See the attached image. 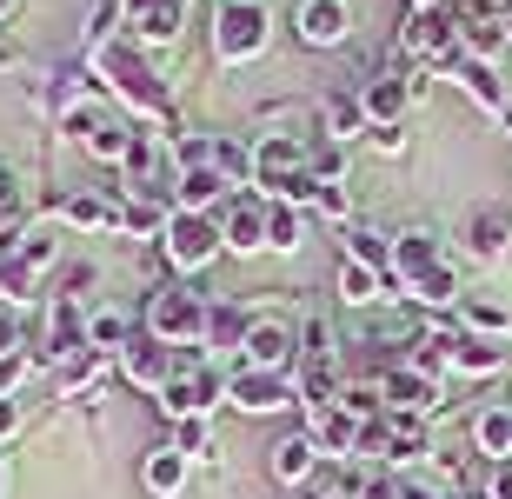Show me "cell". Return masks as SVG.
I'll return each instance as SVG.
<instances>
[{"instance_id": "cell-1", "label": "cell", "mask_w": 512, "mask_h": 499, "mask_svg": "<svg viewBox=\"0 0 512 499\" xmlns=\"http://www.w3.org/2000/svg\"><path fill=\"white\" fill-rule=\"evenodd\" d=\"M147 327H153V340H160V346H173V353H187V346H200V340H207L213 313L200 307V293H187V287H167V293H153Z\"/></svg>"}, {"instance_id": "cell-2", "label": "cell", "mask_w": 512, "mask_h": 499, "mask_svg": "<svg viewBox=\"0 0 512 499\" xmlns=\"http://www.w3.org/2000/svg\"><path fill=\"white\" fill-rule=\"evenodd\" d=\"M47 260H54V240H47V233H14V227H7V233H0V293L20 300Z\"/></svg>"}, {"instance_id": "cell-3", "label": "cell", "mask_w": 512, "mask_h": 499, "mask_svg": "<svg viewBox=\"0 0 512 499\" xmlns=\"http://www.w3.org/2000/svg\"><path fill=\"white\" fill-rule=\"evenodd\" d=\"M100 74L114 80L120 94L140 107V114H167V87L153 80V67H147L140 54H127V47H107V54H100Z\"/></svg>"}, {"instance_id": "cell-4", "label": "cell", "mask_w": 512, "mask_h": 499, "mask_svg": "<svg viewBox=\"0 0 512 499\" xmlns=\"http://www.w3.org/2000/svg\"><path fill=\"white\" fill-rule=\"evenodd\" d=\"M220 247H227V240H220V220H207V213H173V220H167V260L180 273L207 267Z\"/></svg>"}, {"instance_id": "cell-5", "label": "cell", "mask_w": 512, "mask_h": 499, "mask_svg": "<svg viewBox=\"0 0 512 499\" xmlns=\"http://www.w3.org/2000/svg\"><path fill=\"white\" fill-rule=\"evenodd\" d=\"M260 47H266V7L260 0H227V7H220V54L253 60Z\"/></svg>"}, {"instance_id": "cell-6", "label": "cell", "mask_w": 512, "mask_h": 499, "mask_svg": "<svg viewBox=\"0 0 512 499\" xmlns=\"http://www.w3.org/2000/svg\"><path fill=\"white\" fill-rule=\"evenodd\" d=\"M227 393H233V406H247V413H280V406L300 400V386L286 380V373H260V366H240L227 380Z\"/></svg>"}, {"instance_id": "cell-7", "label": "cell", "mask_w": 512, "mask_h": 499, "mask_svg": "<svg viewBox=\"0 0 512 499\" xmlns=\"http://www.w3.org/2000/svg\"><path fill=\"white\" fill-rule=\"evenodd\" d=\"M240 346H247V366H260V373H286V366H293V333H286L280 320H253V327L240 333Z\"/></svg>"}, {"instance_id": "cell-8", "label": "cell", "mask_w": 512, "mask_h": 499, "mask_svg": "<svg viewBox=\"0 0 512 499\" xmlns=\"http://www.w3.org/2000/svg\"><path fill=\"white\" fill-rule=\"evenodd\" d=\"M127 27L147 47H167L173 34H180V0H127Z\"/></svg>"}, {"instance_id": "cell-9", "label": "cell", "mask_w": 512, "mask_h": 499, "mask_svg": "<svg viewBox=\"0 0 512 499\" xmlns=\"http://www.w3.org/2000/svg\"><path fill=\"white\" fill-rule=\"evenodd\" d=\"M220 240H227L233 253L266 247V207H260V200H233V207H227V220H220Z\"/></svg>"}, {"instance_id": "cell-10", "label": "cell", "mask_w": 512, "mask_h": 499, "mask_svg": "<svg viewBox=\"0 0 512 499\" xmlns=\"http://www.w3.org/2000/svg\"><path fill=\"white\" fill-rule=\"evenodd\" d=\"M346 0H306V14H300V40L306 47H333V40H346Z\"/></svg>"}, {"instance_id": "cell-11", "label": "cell", "mask_w": 512, "mask_h": 499, "mask_svg": "<svg viewBox=\"0 0 512 499\" xmlns=\"http://www.w3.org/2000/svg\"><path fill=\"white\" fill-rule=\"evenodd\" d=\"M386 400H393V413H426V406H439V386L426 373H413V366H393L386 373Z\"/></svg>"}, {"instance_id": "cell-12", "label": "cell", "mask_w": 512, "mask_h": 499, "mask_svg": "<svg viewBox=\"0 0 512 499\" xmlns=\"http://www.w3.org/2000/svg\"><path fill=\"white\" fill-rule=\"evenodd\" d=\"M173 373H180V353H173V346H160V340L127 346V380H140V386H167Z\"/></svg>"}, {"instance_id": "cell-13", "label": "cell", "mask_w": 512, "mask_h": 499, "mask_svg": "<svg viewBox=\"0 0 512 499\" xmlns=\"http://www.w3.org/2000/svg\"><path fill=\"white\" fill-rule=\"evenodd\" d=\"M406 94H413V87H399V74H373V80H366V94H360V107H366L373 127H393L399 107H406Z\"/></svg>"}, {"instance_id": "cell-14", "label": "cell", "mask_w": 512, "mask_h": 499, "mask_svg": "<svg viewBox=\"0 0 512 499\" xmlns=\"http://www.w3.org/2000/svg\"><path fill=\"white\" fill-rule=\"evenodd\" d=\"M453 74L466 80V94H473L479 107H493V114H506V87H499V80H493V67H486V60H473V54H466V47H459Z\"/></svg>"}, {"instance_id": "cell-15", "label": "cell", "mask_w": 512, "mask_h": 499, "mask_svg": "<svg viewBox=\"0 0 512 499\" xmlns=\"http://www.w3.org/2000/svg\"><path fill=\"white\" fill-rule=\"evenodd\" d=\"M360 433H366V426L353 420L346 406H333V413L313 420V446H326V453H360Z\"/></svg>"}, {"instance_id": "cell-16", "label": "cell", "mask_w": 512, "mask_h": 499, "mask_svg": "<svg viewBox=\"0 0 512 499\" xmlns=\"http://www.w3.org/2000/svg\"><path fill=\"white\" fill-rule=\"evenodd\" d=\"M313 460H320L313 433H293V440L273 446V480H306V473H313Z\"/></svg>"}, {"instance_id": "cell-17", "label": "cell", "mask_w": 512, "mask_h": 499, "mask_svg": "<svg viewBox=\"0 0 512 499\" xmlns=\"http://www.w3.org/2000/svg\"><path fill=\"white\" fill-rule=\"evenodd\" d=\"M386 453H393V460H419V453H426L419 413H386Z\"/></svg>"}, {"instance_id": "cell-18", "label": "cell", "mask_w": 512, "mask_h": 499, "mask_svg": "<svg viewBox=\"0 0 512 499\" xmlns=\"http://www.w3.org/2000/svg\"><path fill=\"white\" fill-rule=\"evenodd\" d=\"M380 287H386V273L360 267V260H346V267H340V300H346V307H373Z\"/></svg>"}, {"instance_id": "cell-19", "label": "cell", "mask_w": 512, "mask_h": 499, "mask_svg": "<svg viewBox=\"0 0 512 499\" xmlns=\"http://www.w3.org/2000/svg\"><path fill=\"white\" fill-rule=\"evenodd\" d=\"M326 134L353 140V134H373V120H366V107L353 94H340V100H326Z\"/></svg>"}, {"instance_id": "cell-20", "label": "cell", "mask_w": 512, "mask_h": 499, "mask_svg": "<svg viewBox=\"0 0 512 499\" xmlns=\"http://www.w3.org/2000/svg\"><path fill=\"white\" fill-rule=\"evenodd\" d=\"M180 480H187V453H180V446H160L147 460V486L167 499V493H180Z\"/></svg>"}, {"instance_id": "cell-21", "label": "cell", "mask_w": 512, "mask_h": 499, "mask_svg": "<svg viewBox=\"0 0 512 499\" xmlns=\"http://www.w3.org/2000/svg\"><path fill=\"white\" fill-rule=\"evenodd\" d=\"M220 187H227V180H220V167H193L187 180H180V213L213 207V200H220Z\"/></svg>"}, {"instance_id": "cell-22", "label": "cell", "mask_w": 512, "mask_h": 499, "mask_svg": "<svg viewBox=\"0 0 512 499\" xmlns=\"http://www.w3.org/2000/svg\"><path fill=\"white\" fill-rule=\"evenodd\" d=\"M266 247H280V253L300 247V213L286 207V200H273V207H266Z\"/></svg>"}, {"instance_id": "cell-23", "label": "cell", "mask_w": 512, "mask_h": 499, "mask_svg": "<svg viewBox=\"0 0 512 499\" xmlns=\"http://www.w3.org/2000/svg\"><path fill=\"white\" fill-rule=\"evenodd\" d=\"M346 247H353V260H360V267H373V273H393V247H386L380 233L353 227V233H346Z\"/></svg>"}, {"instance_id": "cell-24", "label": "cell", "mask_w": 512, "mask_h": 499, "mask_svg": "<svg viewBox=\"0 0 512 499\" xmlns=\"http://www.w3.org/2000/svg\"><path fill=\"white\" fill-rule=\"evenodd\" d=\"M499 360H506V353H499L493 340H459L453 346V366H459V373H499Z\"/></svg>"}, {"instance_id": "cell-25", "label": "cell", "mask_w": 512, "mask_h": 499, "mask_svg": "<svg viewBox=\"0 0 512 499\" xmlns=\"http://www.w3.org/2000/svg\"><path fill=\"white\" fill-rule=\"evenodd\" d=\"M479 446H486V453H499V460H512V413H506V406L479 413Z\"/></svg>"}, {"instance_id": "cell-26", "label": "cell", "mask_w": 512, "mask_h": 499, "mask_svg": "<svg viewBox=\"0 0 512 499\" xmlns=\"http://www.w3.org/2000/svg\"><path fill=\"white\" fill-rule=\"evenodd\" d=\"M213 167H220V180H227V187L253 180V154L240 147V140H220V147H213Z\"/></svg>"}, {"instance_id": "cell-27", "label": "cell", "mask_w": 512, "mask_h": 499, "mask_svg": "<svg viewBox=\"0 0 512 499\" xmlns=\"http://www.w3.org/2000/svg\"><path fill=\"white\" fill-rule=\"evenodd\" d=\"M167 220H173V213L153 207V200H133V207L120 213V227H127V233H167Z\"/></svg>"}, {"instance_id": "cell-28", "label": "cell", "mask_w": 512, "mask_h": 499, "mask_svg": "<svg viewBox=\"0 0 512 499\" xmlns=\"http://www.w3.org/2000/svg\"><path fill=\"white\" fill-rule=\"evenodd\" d=\"M127 340V320H120V313H94V320H87V346H94V353H107V346H120Z\"/></svg>"}, {"instance_id": "cell-29", "label": "cell", "mask_w": 512, "mask_h": 499, "mask_svg": "<svg viewBox=\"0 0 512 499\" xmlns=\"http://www.w3.org/2000/svg\"><path fill=\"white\" fill-rule=\"evenodd\" d=\"M67 220H74V227H120V213L100 207V200H87V193H80V200H67Z\"/></svg>"}, {"instance_id": "cell-30", "label": "cell", "mask_w": 512, "mask_h": 499, "mask_svg": "<svg viewBox=\"0 0 512 499\" xmlns=\"http://www.w3.org/2000/svg\"><path fill=\"white\" fill-rule=\"evenodd\" d=\"M499 247H506V220H499V213H479V220H473V253L493 260Z\"/></svg>"}, {"instance_id": "cell-31", "label": "cell", "mask_w": 512, "mask_h": 499, "mask_svg": "<svg viewBox=\"0 0 512 499\" xmlns=\"http://www.w3.org/2000/svg\"><path fill=\"white\" fill-rule=\"evenodd\" d=\"M453 293H459L453 267H439V273H426V280H419V293H413V300H426V307H446V300H453Z\"/></svg>"}, {"instance_id": "cell-32", "label": "cell", "mask_w": 512, "mask_h": 499, "mask_svg": "<svg viewBox=\"0 0 512 499\" xmlns=\"http://www.w3.org/2000/svg\"><path fill=\"white\" fill-rule=\"evenodd\" d=\"M14 220H20V180H14V167L0 160V233L14 227Z\"/></svg>"}, {"instance_id": "cell-33", "label": "cell", "mask_w": 512, "mask_h": 499, "mask_svg": "<svg viewBox=\"0 0 512 499\" xmlns=\"http://www.w3.org/2000/svg\"><path fill=\"white\" fill-rule=\"evenodd\" d=\"M20 380H27V353H0V400H7Z\"/></svg>"}, {"instance_id": "cell-34", "label": "cell", "mask_w": 512, "mask_h": 499, "mask_svg": "<svg viewBox=\"0 0 512 499\" xmlns=\"http://www.w3.org/2000/svg\"><path fill=\"white\" fill-rule=\"evenodd\" d=\"M173 446H180V453H207V426H200V420H180V440H173Z\"/></svg>"}, {"instance_id": "cell-35", "label": "cell", "mask_w": 512, "mask_h": 499, "mask_svg": "<svg viewBox=\"0 0 512 499\" xmlns=\"http://www.w3.org/2000/svg\"><path fill=\"white\" fill-rule=\"evenodd\" d=\"M466 320H473V327H486V333H499V327H506V313H499V307H486V300H473V307H466Z\"/></svg>"}, {"instance_id": "cell-36", "label": "cell", "mask_w": 512, "mask_h": 499, "mask_svg": "<svg viewBox=\"0 0 512 499\" xmlns=\"http://www.w3.org/2000/svg\"><path fill=\"white\" fill-rule=\"evenodd\" d=\"M313 207H320L326 220H346V193L340 187H320V200H313Z\"/></svg>"}, {"instance_id": "cell-37", "label": "cell", "mask_w": 512, "mask_h": 499, "mask_svg": "<svg viewBox=\"0 0 512 499\" xmlns=\"http://www.w3.org/2000/svg\"><path fill=\"white\" fill-rule=\"evenodd\" d=\"M493 499H512V460H499V473H493Z\"/></svg>"}, {"instance_id": "cell-38", "label": "cell", "mask_w": 512, "mask_h": 499, "mask_svg": "<svg viewBox=\"0 0 512 499\" xmlns=\"http://www.w3.org/2000/svg\"><path fill=\"white\" fill-rule=\"evenodd\" d=\"M373 147H380V154H399V127H373Z\"/></svg>"}, {"instance_id": "cell-39", "label": "cell", "mask_w": 512, "mask_h": 499, "mask_svg": "<svg viewBox=\"0 0 512 499\" xmlns=\"http://www.w3.org/2000/svg\"><path fill=\"white\" fill-rule=\"evenodd\" d=\"M14 426H20V406H14V400H0V440H7Z\"/></svg>"}, {"instance_id": "cell-40", "label": "cell", "mask_w": 512, "mask_h": 499, "mask_svg": "<svg viewBox=\"0 0 512 499\" xmlns=\"http://www.w3.org/2000/svg\"><path fill=\"white\" fill-rule=\"evenodd\" d=\"M0 353H14V320L0 313Z\"/></svg>"}, {"instance_id": "cell-41", "label": "cell", "mask_w": 512, "mask_h": 499, "mask_svg": "<svg viewBox=\"0 0 512 499\" xmlns=\"http://www.w3.org/2000/svg\"><path fill=\"white\" fill-rule=\"evenodd\" d=\"M7 14H14V0H0V20H7Z\"/></svg>"}, {"instance_id": "cell-42", "label": "cell", "mask_w": 512, "mask_h": 499, "mask_svg": "<svg viewBox=\"0 0 512 499\" xmlns=\"http://www.w3.org/2000/svg\"><path fill=\"white\" fill-rule=\"evenodd\" d=\"M320 499H346V493H320Z\"/></svg>"}, {"instance_id": "cell-43", "label": "cell", "mask_w": 512, "mask_h": 499, "mask_svg": "<svg viewBox=\"0 0 512 499\" xmlns=\"http://www.w3.org/2000/svg\"><path fill=\"white\" fill-rule=\"evenodd\" d=\"M0 486H7V466H0Z\"/></svg>"}]
</instances>
